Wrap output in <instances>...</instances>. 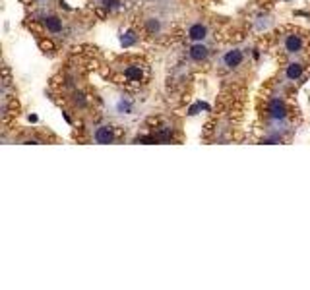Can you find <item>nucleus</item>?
Masks as SVG:
<instances>
[{
    "label": "nucleus",
    "instance_id": "1",
    "mask_svg": "<svg viewBox=\"0 0 310 290\" xmlns=\"http://www.w3.org/2000/svg\"><path fill=\"white\" fill-rule=\"evenodd\" d=\"M268 114H270L271 120L281 122V120L287 118V106H285V103L279 101V99H271L270 105H268Z\"/></svg>",
    "mask_w": 310,
    "mask_h": 290
},
{
    "label": "nucleus",
    "instance_id": "2",
    "mask_svg": "<svg viewBox=\"0 0 310 290\" xmlns=\"http://www.w3.org/2000/svg\"><path fill=\"white\" fill-rule=\"evenodd\" d=\"M208 35H210V29L202 21H194L192 25L188 27V39L194 41V43H203L208 39Z\"/></svg>",
    "mask_w": 310,
    "mask_h": 290
},
{
    "label": "nucleus",
    "instance_id": "3",
    "mask_svg": "<svg viewBox=\"0 0 310 290\" xmlns=\"http://www.w3.org/2000/svg\"><path fill=\"white\" fill-rule=\"evenodd\" d=\"M302 37L300 35H295V33H289V35H285L283 37V48H285V52H289V54H297L302 50Z\"/></svg>",
    "mask_w": 310,
    "mask_h": 290
},
{
    "label": "nucleus",
    "instance_id": "4",
    "mask_svg": "<svg viewBox=\"0 0 310 290\" xmlns=\"http://www.w3.org/2000/svg\"><path fill=\"white\" fill-rule=\"evenodd\" d=\"M93 141L95 143H113L115 141V134H113V130L109 128V126H99L95 128V132H93Z\"/></svg>",
    "mask_w": 310,
    "mask_h": 290
},
{
    "label": "nucleus",
    "instance_id": "5",
    "mask_svg": "<svg viewBox=\"0 0 310 290\" xmlns=\"http://www.w3.org/2000/svg\"><path fill=\"white\" fill-rule=\"evenodd\" d=\"M188 56L192 58L194 62H203V60H208L210 56V48L205 47L203 43H194L190 50H188Z\"/></svg>",
    "mask_w": 310,
    "mask_h": 290
},
{
    "label": "nucleus",
    "instance_id": "6",
    "mask_svg": "<svg viewBox=\"0 0 310 290\" xmlns=\"http://www.w3.org/2000/svg\"><path fill=\"white\" fill-rule=\"evenodd\" d=\"M242 60H244V54H242L241 48H232V50H229V52L223 56V64L227 68H237L242 64Z\"/></svg>",
    "mask_w": 310,
    "mask_h": 290
},
{
    "label": "nucleus",
    "instance_id": "7",
    "mask_svg": "<svg viewBox=\"0 0 310 290\" xmlns=\"http://www.w3.org/2000/svg\"><path fill=\"white\" fill-rule=\"evenodd\" d=\"M43 23H45V29H47L48 33H53V35L62 33V29H64V25H62V19L57 18V16H47Z\"/></svg>",
    "mask_w": 310,
    "mask_h": 290
},
{
    "label": "nucleus",
    "instance_id": "8",
    "mask_svg": "<svg viewBox=\"0 0 310 290\" xmlns=\"http://www.w3.org/2000/svg\"><path fill=\"white\" fill-rule=\"evenodd\" d=\"M302 72H304V66L300 64V62H291L287 70H285V77L289 79V81H297L300 76H302Z\"/></svg>",
    "mask_w": 310,
    "mask_h": 290
},
{
    "label": "nucleus",
    "instance_id": "9",
    "mask_svg": "<svg viewBox=\"0 0 310 290\" xmlns=\"http://www.w3.org/2000/svg\"><path fill=\"white\" fill-rule=\"evenodd\" d=\"M124 76L130 81H140L142 79V70H140V66H128L124 70Z\"/></svg>",
    "mask_w": 310,
    "mask_h": 290
},
{
    "label": "nucleus",
    "instance_id": "10",
    "mask_svg": "<svg viewBox=\"0 0 310 290\" xmlns=\"http://www.w3.org/2000/svg\"><path fill=\"white\" fill-rule=\"evenodd\" d=\"M147 29H149V33H159L161 31V21L159 19H155V18H149L147 19Z\"/></svg>",
    "mask_w": 310,
    "mask_h": 290
},
{
    "label": "nucleus",
    "instance_id": "11",
    "mask_svg": "<svg viewBox=\"0 0 310 290\" xmlns=\"http://www.w3.org/2000/svg\"><path fill=\"white\" fill-rule=\"evenodd\" d=\"M99 4L105 10H115L120 6V0H99Z\"/></svg>",
    "mask_w": 310,
    "mask_h": 290
},
{
    "label": "nucleus",
    "instance_id": "12",
    "mask_svg": "<svg viewBox=\"0 0 310 290\" xmlns=\"http://www.w3.org/2000/svg\"><path fill=\"white\" fill-rule=\"evenodd\" d=\"M134 43V37H132V33H126V37H122V45L124 47H130Z\"/></svg>",
    "mask_w": 310,
    "mask_h": 290
}]
</instances>
